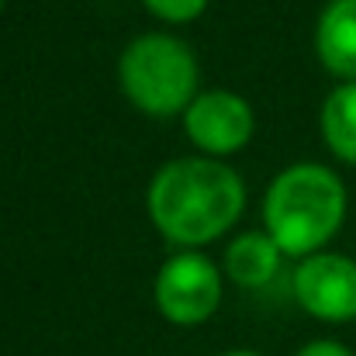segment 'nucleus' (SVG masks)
I'll return each mask as SVG.
<instances>
[{
  "label": "nucleus",
  "mask_w": 356,
  "mask_h": 356,
  "mask_svg": "<svg viewBox=\"0 0 356 356\" xmlns=\"http://www.w3.org/2000/svg\"><path fill=\"white\" fill-rule=\"evenodd\" d=\"M322 138L336 159L356 166V83H343L325 97Z\"/></svg>",
  "instance_id": "nucleus-9"
},
{
  "label": "nucleus",
  "mask_w": 356,
  "mask_h": 356,
  "mask_svg": "<svg viewBox=\"0 0 356 356\" xmlns=\"http://www.w3.org/2000/svg\"><path fill=\"white\" fill-rule=\"evenodd\" d=\"M184 131L201 152L218 159L249 145L256 131V115L252 104L232 90H201L184 111Z\"/></svg>",
  "instance_id": "nucleus-6"
},
{
  "label": "nucleus",
  "mask_w": 356,
  "mask_h": 356,
  "mask_svg": "<svg viewBox=\"0 0 356 356\" xmlns=\"http://www.w3.org/2000/svg\"><path fill=\"white\" fill-rule=\"evenodd\" d=\"M124 97L149 118L184 115L201 94V70L194 49L166 31H145L124 45L118 59Z\"/></svg>",
  "instance_id": "nucleus-3"
},
{
  "label": "nucleus",
  "mask_w": 356,
  "mask_h": 356,
  "mask_svg": "<svg viewBox=\"0 0 356 356\" xmlns=\"http://www.w3.org/2000/svg\"><path fill=\"white\" fill-rule=\"evenodd\" d=\"M298 356H353L343 343H336V339H315V343H308V346H301Z\"/></svg>",
  "instance_id": "nucleus-11"
},
{
  "label": "nucleus",
  "mask_w": 356,
  "mask_h": 356,
  "mask_svg": "<svg viewBox=\"0 0 356 356\" xmlns=\"http://www.w3.org/2000/svg\"><path fill=\"white\" fill-rule=\"evenodd\" d=\"M222 305V270L197 249L173 252L156 273V308L173 325H201Z\"/></svg>",
  "instance_id": "nucleus-4"
},
{
  "label": "nucleus",
  "mask_w": 356,
  "mask_h": 356,
  "mask_svg": "<svg viewBox=\"0 0 356 356\" xmlns=\"http://www.w3.org/2000/svg\"><path fill=\"white\" fill-rule=\"evenodd\" d=\"M294 298L318 322H353L356 318V259L343 252L305 256L294 270Z\"/></svg>",
  "instance_id": "nucleus-5"
},
{
  "label": "nucleus",
  "mask_w": 356,
  "mask_h": 356,
  "mask_svg": "<svg viewBox=\"0 0 356 356\" xmlns=\"http://www.w3.org/2000/svg\"><path fill=\"white\" fill-rule=\"evenodd\" d=\"M0 10H3V0H0Z\"/></svg>",
  "instance_id": "nucleus-13"
},
{
  "label": "nucleus",
  "mask_w": 356,
  "mask_h": 356,
  "mask_svg": "<svg viewBox=\"0 0 356 356\" xmlns=\"http://www.w3.org/2000/svg\"><path fill=\"white\" fill-rule=\"evenodd\" d=\"M346 222V184L322 163H294L273 177L263 197V225L284 256L305 259L325 249Z\"/></svg>",
  "instance_id": "nucleus-2"
},
{
  "label": "nucleus",
  "mask_w": 356,
  "mask_h": 356,
  "mask_svg": "<svg viewBox=\"0 0 356 356\" xmlns=\"http://www.w3.org/2000/svg\"><path fill=\"white\" fill-rule=\"evenodd\" d=\"M315 52L332 76L356 83V0L325 3L315 28Z\"/></svg>",
  "instance_id": "nucleus-7"
},
{
  "label": "nucleus",
  "mask_w": 356,
  "mask_h": 356,
  "mask_svg": "<svg viewBox=\"0 0 356 356\" xmlns=\"http://www.w3.org/2000/svg\"><path fill=\"white\" fill-rule=\"evenodd\" d=\"M222 356H259V353H252V350H232V353H222Z\"/></svg>",
  "instance_id": "nucleus-12"
},
{
  "label": "nucleus",
  "mask_w": 356,
  "mask_h": 356,
  "mask_svg": "<svg viewBox=\"0 0 356 356\" xmlns=\"http://www.w3.org/2000/svg\"><path fill=\"white\" fill-rule=\"evenodd\" d=\"M280 259H284V252L270 232H242L225 249V273L238 287L259 291L277 277Z\"/></svg>",
  "instance_id": "nucleus-8"
},
{
  "label": "nucleus",
  "mask_w": 356,
  "mask_h": 356,
  "mask_svg": "<svg viewBox=\"0 0 356 356\" xmlns=\"http://www.w3.org/2000/svg\"><path fill=\"white\" fill-rule=\"evenodd\" d=\"M142 3L149 7V14H156L166 24H187L201 17L208 7V0H142Z\"/></svg>",
  "instance_id": "nucleus-10"
},
{
  "label": "nucleus",
  "mask_w": 356,
  "mask_h": 356,
  "mask_svg": "<svg viewBox=\"0 0 356 356\" xmlns=\"http://www.w3.org/2000/svg\"><path fill=\"white\" fill-rule=\"evenodd\" d=\"M145 204L152 225L173 245L201 249L238 222L245 208V184L218 159L187 156L156 170Z\"/></svg>",
  "instance_id": "nucleus-1"
}]
</instances>
